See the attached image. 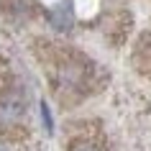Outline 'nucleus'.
<instances>
[{
    "label": "nucleus",
    "instance_id": "nucleus-4",
    "mask_svg": "<svg viewBox=\"0 0 151 151\" xmlns=\"http://www.w3.org/2000/svg\"><path fill=\"white\" fill-rule=\"evenodd\" d=\"M23 113V105L18 103L16 97H5L0 103V126H13Z\"/></svg>",
    "mask_w": 151,
    "mask_h": 151
},
{
    "label": "nucleus",
    "instance_id": "nucleus-3",
    "mask_svg": "<svg viewBox=\"0 0 151 151\" xmlns=\"http://www.w3.org/2000/svg\"><path fill=\"white\" fill-rule=\"evenodd\" d=\"M49 23L54 26L56 31H69L72 23H74V10H72L69 3H59L49 10Z\"/></svg>",
    "mask_w": 151,
    "mask_h": 151
},
{
    "label": "nucleus",
    "instance_id": "nucleus-1",
    "mask_svg": "<svg viewBox=\"0 0 151 151\" xmlns=\"http://www.w3.org/2000/svg\"><path fill=\"white\" fill-rule=\"evenodd\" d=\"M103 31H105V36L110 39V44L126 41L128 31H131V16H128V13H110V16L105 18Z\"/></svg>",
    "mask_w": 151,
    "mask_h": 151
},
{
    "label": "nucleus",
    "instance_id": "nucleus-2",
    "mask_svg": "<svg viewBox=\"0 0 151 151\" xmlns=\"http://www.w3.org/2000/svg\"><path fill=\"white\" fill-rule=\"evenodd\" d=\"M131 62H133V67L141 74L151 77V33H141L138 36V41L133 46V54H131Z\"/></svg>",
    "mask_w": 151,
    "mask_h": 151
},
{
    "label": "nucleus",
    "instance_id": "nucleus-5",
    "mask_svg": "<svg viewBox=\"0 0 151 151\" xmlns=\"http://www.w3.org/2000/svg\"><path fill=\"white\" fill-rule=\"evenodd\" d=\"M74 151H97L95 146H80V149H74Z\"/></svg>",
    "mask_w": 151,
    "mask_h": 151
}]
</instances>
